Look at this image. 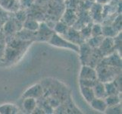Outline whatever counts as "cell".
<instances>
[{"label": "cell", "mask_w": 122, "mask_h": 114, "mask_svg": "<svg viewBox=\"0 0 122 114\" xmlns=\"http://www.w3.org/2000/svg\"><path fill=\"white\" fill-rule=\"evenodd\" d=\"M48 42L50 45L56 46V47L68 49L76 53H79V45L71 43V41L63 37V36L58 34L56 33H52V36L49 39Z\"/></svg>", "instance_id": "1"}, {"label": "cell", "mask_w": 122, "mask_h": 114, "mask_svg": "<svg viewBox=\"0 0 122 114\" xmlns=\"http://www.w3.org/2000/svg\"><path fill=\"white\" fill-rule=\"evenodd\" d=\"M44 91L43 87L42 86V84L40 83H37L32 85L29 88L24 91V93L22 95V98H32L34 99H39L43 96Z\"/></svg>", "instance_id": "2"}, {"label": "cell", "mask_w": 122, "mask_h": 114, "mask_svg": "<svg viewBox=\"0 0 122 114\" xmlns=\"http://www.w3.org/2000/svg\"><path fill=\"white\" fill-rule=\"evenodd\" d=\"M98 49L101 54L102 55V56H106L108 55L115 51L113 37H104L102 43H101Z\"/></svg>", "instance_id": "3"}, {"label": "cell", "mask_w": 122, "mask_h": 114, "mask_svg": "<svg viewBox=\"0 0 122 114\" xmlns=\"http://www.w3.org/2000/svg\"><path fill=\"white\" fill-rule=\"evenodd\" d=\"M0 8L5 12L12 14L21 8L20 0H0Z\"/></svg>", "instance_id": "4"}, {"label": "cell", "mask_w": 122, "mask_h": 114, "mask_svg": "<svg viewBox=\"0 0 122 114\" xmlns=\"http://www.w3.org/2000/svg\"><path fill=\"white\" fill-rule=\"evenodd\" d=\"M79 79H87L96 81L97 79V72L93 67L88 65H83L80 72Z\"/></svg>", "instance_id": "5"}, {"label": "cell", "mask_w": 122, "mask_h": 114, "mask_svg": "<svg viewBox=\"0 0 122 114\" xmlns=\"http://www.w3.org/2000/svg\"><path fill=\"white\" fill-rule=\"evenodd\" d=\"M79 53L81 55V60L82 64L87 65L92 51V48H91L87 43H84V42L79 46Z\"/></svg>", "instance_id": "6"}, {"label": "cell", "mask_w": 122, "mask_h": 114, "mask_svg": "<svg viewBox=\"0 0 122 114\" xmlns=\"http://www.w3.org/2000/svg\"><path fill=\"white\" fill-rule=\"evenodd\" d=\"M65 36L66 37L65 39H67L68 40L71 41V43H75V44L81 45L82 43L84 42V40H83V38L81 36L80 32L74 28L69 27L68 32H67V33Z\"/></svg>", "instance_id": "7"}, {"label": "cell", "mask_w": 122, "mask_h": 114, "mask_svg": "<svg viewBox=\"0 0 122 114\" xmlns=\"http://www.w3.org/2000/svg\"><path fill=\"white\" fill-rule=\"evenodd\" d=\"M89 103L92 109L100 113H105L107 108V104L106 103L105 98H99L95 97Z\"/></svg>", "instance_id": "8"}, {"label": "cell", "mask_w": 122, "mask_h": 114, "mask_svg": "<svg viewBox=\"0 0 122 114\" xmlns=\"http://www.w3.org/2000/svg\"><path fill=\"white\" fill-rule=\"evenodd\" d=\"M77 15L72 9H67L65 13L63 15L61 22L66 24L68 27H71L75 24L77 22Z\"/></svg>", "instance_id": "9"}, {"label": "cell", "mask_w": 122, "mask_h": 114, "mask_svg": "<svg viewBox=\"0 0 122 114\" xmlns=\"http://www.w3.org/2000/svg\"><path fill=\"white\" fill-rule=\"evenodd\" d=\"M37 105L36 99L32 98H23L22 107L24 110L27 113H32L34 110Z\"/></svg>", "instance_id": "10"}, {"label": "cell", "mask_w": 122, "mask_h": 114, "mask_svg": "<svg viewBox=\"0 0 122 114\" xmlns=\"http://www.w3.org/2000/svg\"><path fill=\"white\" fill-rule=\"evenodd\" d=\"M19 113V108L14 103H3L0 105V114H16Z\"/></svg>", "instance_id": "11"}, {"label": "cell", "mask_w": 122, "mask_h": 114, "mask_svg": "<svg viewBox=\"0 0 122 114\" xmlns=\"http://www.w3.org/2000/svg\"><path fill=\"white\" fill-rule=\"evenodd\" d=\"M92 89H93L96 98H105L107 96L104 83L99 81V80H97V81L96 82L94 86L92 87Z\"/></svg>", "instance_id": "12"}, {"label": "cell", "mask_w": 122, "mask_h": 114, "mask_svg": "<svg viewBox=\"0 0 122 114\" xmlns=\"http://www.w3.org/2000/svg\"><path fill=\"white\" fill-rule=\"evenodd\" d=\"M80 91H81V93L83 96V98L88 103L95 98L93 89H92V87H91L80 85Z\"/></svg>", "instance_id": "13"}, {"label": "cell", "mask_w": 122, "mask_h": 114, "mask_svg": "<svg viewBox=\"0 0 122 114\" xmlns=\"http://www.w3.org/2000/svg\"><path fill=\"white\" fill-rule=\"evenodd\" d=\"M23 27L27 31L36 32L40 28V24L35 19H26L23 23Z\"/></svg>", "instance_id": "14"}, {"label": "cell", "mask_w": 122, "mask_h": 114, "mask_svg": "<svg viewBox=\"0 0 122 114\" xmlns=\"http://www.w3.org/2000/svg\"><path fill=\"white\" fill-rule=\"evenodd\" d=\"M92 18H94L95 21H98V20H101L103 18V7L102 5L100 4L96 3L95 5L92 7Z\"/></svg>", "instance_id": "15"}, {"label": "cell", "mask_w": 122, "mask_h": 114, "mask_svg": "<svg viewBox=\"0 0 122 114\" xmlns=\"http://www.w3.org/2000/svg\"><path fill=\"white\" fill-rule=\"evenodd\" d=\"M105 100L107 104V107L115 106V105L121 103V98L119 94H112V95H107L105 98Z\"/></svg>", "instance_id": "16"}, {"label": "cell", "mask_w": 122, "mask_h": 114, "mask_svg": "<svg viewBox=\"0 0 122 114\" xmlns=\"http://www.w3.org/2000/svg\"><path fill=\"white\" fill-rule=\"evenodd\" d=\"M68 29H69V27L63 22H61H61H58L54 26V31H56L55 33H56L61 36H65L67 33V32H68Z\"/></svg>", "instance_id": "17"}, {"label": "cell", "mask_w": 122, "mask_h": 114, "mask_svg": "<svg viewBox=\"0 0 122 114\" xmlns=\"http://www.w3.org/2000/svg\"><path fill=\"white\" fill-rule=\"evenodd\" d=\"M105 84V88H106V94L107 95H112V94H121V92L118 91V89L116 87L115 83L112 81H108L104 83Z\"/></svg>", "instance_id": "18"}, {"label": "cell", "mask_w": 122, "mask_h": 114, "mask_svg": "<svg viewBox=\"0 0 122 114\" xmlns=\"http://www.w3.org/2000/svg\"><path fill=\"white\" fill-rule=\"evenodd\" d=\"M103 38L104 37L102 35L97 36V37H90L89 39H88L86 43L92 49L99 48V46H100L101 43H102Z\"/></svg>", "instance_id": "19"}, {"label": "cell", "mask_w": 122, "mask_h": 114, "mask_svg": "<svg viewBox=\"0 0 122 114\" xmlns=\"http://www.w3.org/2000/svg\"><path fill=\"white\" fill-rule=\"evenodd\" d=\"M121 32V31H120ZM119 32H117L115 29L113 27L112 25H106L102 26V33L103 37H114L115 35H117Z\"/></svg>", "instance_id": "20"}, {"label": "cell", "mask_w": 122, "mask_h": 114, "mask_svg": "<svg viewBox=\"0 0 122 114\" xmlns=\"http://www.w3.org/2000/svg\"><path fill=\"white\" fill-rule=\"evenodd\" d=\"M113 40H114L115 51L121 56V31L113 37Z\"/></svg>", "instance_id": "21"}, {"label": "cell", "mask_w": 122, "mask_h": 114, "mask_svg": "<svg viewBox=\"0 0 122 114\" xmlns=\"http://www.w3.org/2000/svg\"><path fill=\"white\" fill-rule=\"evenodd\" d=\"M102 26L99 23L94 24L91 26V37H97L102 35Z\"/></svg>", "instance_id": "22"}, {"label": "cell", "mask_w": 122, "mask_h": 114, "mask_svg": "<svg viewBox=\"0 0 122 114\" xmlns=\"http://www.w3.org/2000/svg\"><path fill=\"white\" fill-rule=\"evenodd\" d=\"M4 28H5V31L7 33H15V31H18V27L16 26V24L14 22H8L5 26H4Z\"/></svg>", "instance_id": "23"}, {"label": "cell", "mask_w": 122, "mask_h": 114, "mask_svg": "<svg viewBox=\"0 0 122 114\" xmlns=\"http://www.w3.org/2000/svg\"><path fill=\"white\" fill-rule=\"evenodd\" d=\"M105 113H108V114H121V103L115 105V106L107 107Z\"/></svg>", "instance_id": "24"}, {"label": "cell", "mask_w": 122, "mask_h": 114, "mask_svg": "<svg viewBox=\"0 0 122 114\" xmlns=\"http://www.w3.org/2000/svg\"><path fill=\"white\" fill-rule=\"evenodd\" d=\"M81 36L83 38V40L84 39H89L91 37V26L88 25V26H84V27L82 28V30L80 32Z\"/></svg>", "instance_id": "25"}, {"label": "cell", "mask_w": 122, "mask_h": 114, "mask_svg": "<svg viewBox=\"0 0 122 114\" xmlns=\"http://www.w3.org/2000/svg\"><path fill=\"white\" fill-rule=\"evenodd\" d=\"M15 15L16 20H18V22H19L24 23V21L27 19L26 13H25V11L22 9V8H20V10H18L17 12H15Z\"/></svg>", "instance_id": "26"}, {"label": "cell", "mask_w": 122, "mask_h": 114, "mask_svg": "<svg viewBox=\"0 0 122 114\" xmlns=\"http://www.w3.org/2000/svg\"><path fill=\"white\" fill-rule=\"evenodd\" d=\"M112 26L114 27L117 32L121 31V14H118L115 19Z\"/></svg>", "instance_id": "27"}, {"label": "cell", "mask_w": 122, "mask_h": 114, "mask_svg": "<svg viewBox=\"0 0 122 114\" xmlns=\"http://www.w3.org/2000/svg\"><path fill=\"white\" fill-rule=\"evenodd\" d=\"M96 81H97V80L96 81H92V80H87V79H79V84L80 85L92 87Z\"/></svg>", "instance_id": "28"}, {"label": "cell", "mask_w": 122, "mask_h": 114, "mask_svg": "<svg viewBox=\"0 0 122 114\" xmlns=\"http://www.w3.org/2000/svg\"><path fill=\"white\" fill-rule=\"evenodd\" d=\"M35 0H20V8L24 9V8H30L32 4L34 2Z\"/></svg>", "instance_id": "29"}, {"label": "cell", "mask_w": 122, "mask_h": 114, "mask_svg": "<svg viewBox=\"0 0 122 114\" xmlns=\"http://www.w3.org/2000/svg\"><path fill=\"white\" fill-rule=\"evenodd\" d=\"M96 3L100 4L102 5H106L112 2V0H96Z\"/></svg>", "instance_id": "30"}]
</instances>
